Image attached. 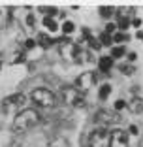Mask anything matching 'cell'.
Listing matches in <instances>:
<instances>
[{"label": "cell", "mask_w": 143, "mask_h": 147, "mask_svg": "<svg viewBox=\"0 0 143 147\" xmlns=\"http://www.w3.org/2000/svg\"><path fill=\"white\" fill-rule=\"evenodd\" d=\"M40 121V115L36 109H21L13 119V130L15 132H25V130L36 126Z\"/></svg>", "instance_id": "6da1fadb"}, {"label": "cell", "mask_w": 143, "mask_h": 147, "mask_svg": "<svg viewBox=\"0 0 143 147\" xmlns=\"http://www.w3.org/2000/svg\"><path fill=\"white\" fill-rule=\"evenodd\" d=\"M113 13H115V9H113V8H109V6H104V8H100V15H102L104 19L113 17Z\"/></svg>", "instance_id": "9a60e30c"}, {"label": "cell", "mask_w": 143, "mask_h": 147, "mask_svg": "<svg viewBox=\"0 0 143 147\" xmlns=\"http://www.w3.org/2000/svg\"><path fill=\"white\" fill-rule=\"evenodd\" d=\"M111 38H113V42H117V43H122V42H126V40H128V36H126L124 32H115V34H113Z\"/></svg>", "instance_id": "ac0fdd59"}, {"label": "cell", "mask_w": 143, "mask_h": 147, "mask_svg": "<svg viewBox=\"0 0 143 147\" xmlns=\"http://www.w3.org/2000/svg\"><path fill=\"white\" fill-rule=\"evenodd\" d=\"M124 53H126L124 47H121V45H119V47H113L111 49V59H113V61H115V59H121Z\"/></svg>", "instance_id": "2e32d148"}, {"label": "cell", "mask_w": 143, "mask_h": 147, "mask_svg": "<svg viewBox=\"0 0 143 147\" xmlns=\"http://www.w3.org/2000/svg\"><path fill=\"white\" fill-rule=\"evenodd\" d=\"M126 108L130 109L132 113H141L143 111V98H139V96H132V98L126 102Z\"/></svg>", "instance_id": "9c48e42d"}, {"label": "cell", "mask_w": 143, "mask_h": 147, "mask_svg": "<svg viewBox=\"0 0 143 147\" xmlns=\"http://www.w3.org/2000/svg\"><path fill=\"white\" fill-rule=\"evenodd\" d=\"M98 68L102 70V72H109V70L113 68V59H111V57H100Z\"/></svg>", "instance_id": "30bf717a"}, {"label": "cell", "mask_w": 143, "mask_h": 147, "mask_svg": "<svg viewBox=\"0 0 143 147\" xmlns=\"http://www.w3.org/2000/svg\"><path fill=\"white\" fill-rule=\"evenodd\" d=\"M132 25H134V26H141V19H134V21H132Z\"/></svg>", "instance_id": "d4e9b609"}, {"label": "cell", "mask_w": 143, "mask_h": 147, "mask_svg": "<svg viewBox=\"0 0 143 147\" xmlns=\"http://www.w3.org/2000/svg\"><path fill=\"white\" fill-rule=\"evenodd\" d=\"M115 30H117V25H115V23H109L107 26H105V34H115Z\"/></svg>", "instance_id": "44dd1931"}, {"label": "cell", "mask_w": 143, "mask_h": 147, "mask_svg": "<svg viewBox=\"0 0 143 147\" xmlns=\"http://www.w3.org/2000/svg\"><path fill=\"white\" fill-rule=\"evenodd\" d=\"M94 83H96L94 72H83L81 76L75 79V89H77L79 92H83V94H85L87 91H91L92 87H94Z\"/></svg>", "instance_id": "5b68a950"}, {"label": "cell", "mask_w": 143, "mask_h": 147, "mask_svg": "<svg viewBox=\"0 0 143 147\" xmlns=\"http://www.w3.org/2000/svg\"><path fill=\"white\" fill-rule=\"evenodd\" d=\"M119 28L121 30H126L128 26H130V19L126 17V11H119Z\"/></svg>", "instance_id": "7c38bea8"}, {"label": "cell", "mask_w": 143, "mask_h": 147, "mask_svg": "<svg viewBox=\"0 0 143 147\" xmlns=\"http://www.w3.org/2000/svg\"><path fill=\"white\" fill-rule=\"evenodd\" d=\"M121 72L132 76V74H134V66H132V64H122V66H121Z\"/></svg>", "instance_id": "ffe728a7"}, {"label": "cell", "mask_w": 143, "mask_h": 147, "mask_svg": "<svg viewBox=\"0 0 143 147\" xmlns=\"http://www.w3.org/2000/svg\"><path fill=\"white\" fill-rule=\"evenodd\" d=\"M130 145V138L124 130H113L109 132V145L107 147H128Z\"/></svg>", "instance_id": "52a82bcc"}, {"label": "cell", "mask_w": 143, "mask_h": 147, "mask_svg": "<svg viewBox=\"0 0 143 147\" xmlns=\"http://www.w3.org/2000/svg\"><path fill=\"white\" fill-rule=\"evenodd\" d=\"M126 108V102H124V100H117V102H115V111H121V109H124Z\"/></svg>", "instance_id": "7402d4cb"}, {"label": "cell", "mask_w": 143, "mask_h": 147, "mask_svg": "<svg viewBox=\"0 0 143 147\" xmlns=\"http://www.w3.org/2000/svg\"><path fill=\"white\" fill-rule=\"evenodd\" d=\"M26 23H28V28H34V17H32V15L26 17Z\"/></svg>", "instance_id": "cb8c5ba5"}, {"label": "cell", "mask_w": 143, "mask_h": 147, "mask_svg": "<svg viewBox=\"0 0 143 147\" xmlns=\"http://www.w3.org/2000/svg\"><path fill=\"white\" fill-rule=\"evenodd\" d=\"M109 145V130L96 128L89 138V147H107Z\"/></svg>", "instance_id": "8992f818"}, {"label": "cell", "mask_w": 143, "mask_h": 147, "mask_svg": "<svg viewBox=\"0 0 143 147\" xmlns=\"http://www.w3.org/2000/svg\"><path fill=\"white\" fill-rule=\"evenodd\" d=\"M36 47V40H26L25 42V49H34Z\"/></svg>", "instance_id": "603a6c76"}, {"label": "cell", "mask_w": 143, "mask_h": 147, "mask_svg": "<svg viewBox=\"0 0 143 147\" xmlns=\"http://www.w3.org/2000/svg\"><path fill=\"white\" fill-rule=\"evenodd\" d=\"M130 132H132V134H138V126L132 125V126H130Z\"/></svg>", "instance_id": "484cf974"}, {"label": "cell", "mask_w": 143, "mask_h": 147, "mask_svg": "<svg viewBox=\"0 0 143 147\" xmlns=\"http://www.w3.org/2000/svg\"><path fill=\"white\" fill-rule=\"evenodd\" d=\"M30 98H32V102L34 104H38V106H42V108H53V106L56 104V98H55V94H53L49 89H34V91L30 92Z\"/></svg>", "instance_id": "7a4b0ae2"}, {"label": "cell", "mask_w": 143, "mask_h": 147, "mask_svg": "<svg viewBox=\"0 0 143 147\" xmlns=\"http://www.w3.org/2000/svg\"><path fill=\"white\" fill-rule=\"evenodd\" d=\"M98 42H100V45H111V43H113V38H111L109 34H105V32H104V34L100 36Z\"/></svg>", "instance_id": "d6986e66"}, {"label": "cell", "mask_w": 143, "mask_h": 147, "mask_svg": "<svg viewBox=\"0 0 143 147\" xmlns=\"http://www.w3.org/2000/svg\"><path fill=\"white\" fill-rule=\"evenodd\" d=\"M94 121L100 123V125H104V126H111V125H117L121 121V115L115 109H100V111H96Z\"/></svg>", "instance_id": "277c9868"}, {"label": "cell", "mask_w": 143, "mask_h": 147, "mask_svg": "<svg viewBox=\"0 0 143 147\" xmlns=\"http://www.w3.org/2000/svg\"><path fill=\"white\" fill-rule=\"evenodd\" d=\"M44 25L47 26L49 30H53V32H55L56 28H58V25H56V21H55L53 17H44Z\"/></svg>", "instance_id": "5bb4252c"}, {"label": "cell", "mask_w": 143, "mask_h": 147, "mask_svg": "<svg viewBox=\"0 0 143 147\" xmlns=\"http://www.w3.org/2000/svg\"><path fill=\"white\" fill-rule=\"evenodd\" d=\"M25 106H26V96L25 94H11V96H8V98L4 100V108H15V109H25Z\"/></svg>", "instance_id": "ba28073f"}, {"label": "cell", "mask_w": 143, "mask_h": 147, "mask_svg": "<svg viewBox=\"0 0 143 147\" xmlns=\"http://www.w3.org/2000/svg\"><path fill=\"white\" fill-rule=\"evenodd\" d=\"M62 98L72 108H83L85 106V94L79 92L75 87H62Z\"/></svg>", "instance_id": "3957f363"}, {"label": "cell", "mask_w": 143, "mask_h": 147, "mask_svg": "<svg viewBox=\"0 0 143 147\" xmlns=\"http://www.w3.org/2000/svg\"><path fill=\"white\" fill-rule=\"evenodd\" d=\"M109 94H111V85H109V83H104V85L100 87V92H98L100 100H105Z\"/></svg>", "instance_id": "4fadbf2b"}, {"label": "cell", "mask_w": 143, "mask_h": 147, "mask_svg": "<svg viewBox=\"0 0 143 147\" xmlns=\"http://www.w3.org/2000/svg\"><path fill=\"white\" fill-rule=\"evenodd\" d=\"M36 43H40L44 49H47L49 45H53V38H49L47 34H38V38H36Z\"/></svg>", "instance_id": "8fae6325"}, {"label": "cell", "mask_w": 143, "mask_h": 147, "mask_svg": "<svg viewBox=\"0 0 143 147\" xmlns=\"http://www.w3.org/2000/svg\"><path fill=\"white\" fill-rule=\"evenodd\" d=\"M74 23L72 21H64L62 23V32H64V34H72V32H74Z\"/></svg>", "instance_id": "e0dca14e"}]
</instances>
